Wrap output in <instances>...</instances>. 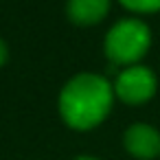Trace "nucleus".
Returning a JSON list of instances; mask_svg holds the SVG:
<instances>
[{"label": "nucleus", "instance_id": "7", "mask_svg": "<svg viewBox=\"0 0 160 160\" xmlns=\"http://www.w3.org/2000/svg\"><path fill=\"white\" fill-rule=\"evenodd\" d=\"M7 62V46H5V42L0 40V66H2Z\"/></svg>", "mask_w": 160, "mask_h": 160}, {"label": "nucleus", "instance_id": "6", "mask_svg": "<svg viewBox=\"0 0 160 160\" xmlns=\"http://www.w3.org/2000/svg\"><path fill=\"white\" fill-rule=\"evenodd\" d=\"M123 7H127L129 11H140V13H149V11H158L160 9V0H118Z\"/></svg>", "mask_w": 160, "mask_h": 160}, {"label": "nucleus", "instance_id": "2", "mask_svg": "<svg viewBox=\"0 0 160 160\" xmlns=\"http://www.w3.org/2000/svg\"><path fill=\"white\" fill-rule=\"evenodd\" d=\"M151 44V33L140 20H121L116 22L105 38V53L110 62L118 66H134L145 57Z\"/></svg>", "mask_w": 160, "mask_h": 160}, {"label": "nucleus", "instance_id": "1", "mask_svg": "<svg viewBox=\"0 0 160 160\" xmlns=\"http://www.w3.org/2000/svg\"><path fill=\"white\" fill-rule=\"evenodd\" d=\"M114 99V86L99 75H79L70 79L59 97V110L64 121L75 129H90L99 125Z\"/></svg>", "mask_w": 160, "mask_h": 160}, {"label": "nucleus", "instance_id": "8", "mask_svg": "<svg viewBox=\"0 0 160 160\" xmlns=\"http://www.w3.org/2000/svg\"><path fill=\"white\" fill-rule=\"evenodd\" d=\"M77 160H94V158H88V156H83V158H77Z\"/></svg>", "mask_w": 160, "mask_h": 160}, {"label": "nucleus", "instance_id": "4", "mask_svg": "<svg viewBox=\"0 0 160 160\" xmlns=\"http://www.w3.org/2000/svg\"><path fill=\"white\" fill-rule=\"evenodd\" d=\"M125 147L140 160L156 158L160 153V134L149 125H132L125 134Z\"/></svg>", "mask_w": 160, "mask_h": 160}, {"label": "nucleus", "instance_id": "5", "mask_svg": "<svg viewBox=\"0 0 160 160\" xmlns=\"http://www.w3.org/2000/svg\"><path fill=\"white\" fill-rule=\"evenodd\" d=\"M110 11V0H70L68 13L79 24H94Z\"/></svg>", "mask_w": 160, "mask_h": 160}, {"label": "nucleus", "instance_id": "3", "mask_svg": "<svg viewBox=\"0 0 160 160\" xmlns=\"http://www.w3.org/2000/svg\"><path fill=\"white\" fill-rule=\"evenodd\" d=\"M153 92H156L153 72L145 66H138V64L121 70V75L114 81V94L129 105H138V103L149 101L153 97Z\"/></svg>", "mask_w": 160, "mask_h": 160}]
</instances>
